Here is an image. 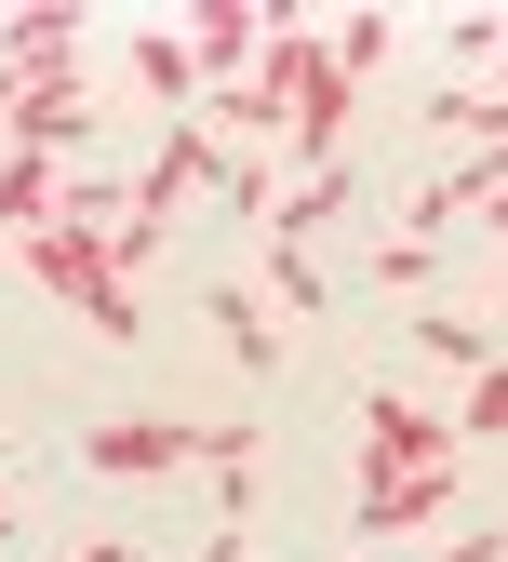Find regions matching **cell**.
I'll return each instance as SVG.
<instances>
[{
    "label": "cell",
    "instance_id": "52a82bcc",
    "mask_svg": "<svg viewBox=\"0 0 508 562\" xmlns=\"http://www.w3.org/2000/svg\"><path fill=\"white\" fill-rule=\"evenodd\" d=\"M402 335H415V362H455V375H495V335H482V322H455V308H415Z\"/></svg>",
    "mask_w": 508,
    "mask_h": 562
},
{
    "label": "cell",
    "instance_id": "7c38bea8",
    "mask_svg": "<svg viewBox=\"0 0 508 562\" xmlns=\"http://www.w3.org/2000/svg\"><path fill=\"white\" fill-rule=\"evenodd\" d=\"M375 54H388V14H348V27H335V67H348V81H361Z\"/></svg>",
    "mask_w": 508,
    "mask_h": 562
},
{
    "label": "cell",
    "instance_id": "5bb4252c",
    "mask_svg": "<svg viewBox=\"0 0 508 562\" xmlns=\"http://www.w3.org/2000/svg\"><path fill=\"white\" fill-rule=\"evenodd\" d=\"M81 562H148V549H134V536H94V549H81Z\"/></svg>",
    "mask_w": 508,
    "mask_h": 562
},
{
    "label": "cell",
    "instance_id": "3957f363",
    "mask_svg": "<svg viewBox=\"0 0 508 562\" xmlns=\"http://www.w3.org/2000/svg\"><path fill=\"white\" fill-rule=\"evenodd\" d=\"M402 469H455V429L415 415L402 389H375V402H361V482H402Z\"/></svg>",
    "mask_w": 508,
    "mask_h": 562
},
{
    "label": "cell",
    "instance_id": "9c48e42d",
    "mask_svg": "<svg viewBox=\"0 0 508 562\" xmlns=\"http://www.w3.org/2000/svg\"><path fill=\"white\" fill-rule=\"evenodd\" d=\"M268 255V295L281 308H335V281H321V255H281V241H255Z\"/></svg>",
    "mask_w": 508,
    "mask_h": 562
},
{
    "label": "cell",
    "instance_id": "2e32d148",
    "mask_svg": "<svg viewBox=\"0 0 508 562\" xmlns=\"http://www.w3.org/2000/svg\"><path fill=\"white\" fill-rule=\"evenodd\" d=\"M0 549H14V496H0Z\"/></svg>",
    "mask_w": 508,
    "mask_h": 562
},
{
    "label": "cell",
    "instance_id": "6da1fadb",
    "mask_svg": "<svg viewBox=\"0 0 508 562\" xmlns=\"http://www.w3.org/2000/svg\"><path fill=\"white\" fill-rule=\"evenodd\" d=\"M27 281H54V295L81 308L94 335H134V281H121V255H108V241H81V228H41V241H27Z\"/></svg>",
    "mask_w": 508,
    "mask_h": 562
},
{
    "label": "cell",
    "instance_id": "8fae6325",
    "mask_svg": "<svg viewBox=\"0 0 508 562\" xmlns=\"http://www.w3.org/2000/svg\"><path fill=\"white\" fill-rule=\"evenodd\" d=\"M375 281H388V295H428V281H442V255H428V241H388Z\"/></svg>",
    "mask_w": 508,
    "mask_h": 562
},
{
    "label": "cell",
    "instance_id": "5b68a950",
    "mask_svg": "<svg viewBox=\"0 0 508 562\" xmlns=\"http://www.w3.org/2000/svg\"><path fill=\"white\" fill-rule=\"evenodd\" d=\"M428 509H455V469H402V482H348V536H415Z\"/></svg>",
    "mask_w": 508,
    "mask_h": 562
},
{
    "label": "cell",
    "instance_id": "7a4b0ae2",
    "mask_svg": "<svg viewBox=\"0 0 508 562\" xmlns=\"http://www.w3.org/2000/svg\"><path fill=\"white\" fill-rule=\"evenodd\" d=\"M0 121H14V148H81V134H94V94L81 81H67V67H0Z\"/></svg>",
    "mask_w": 508,
    "mask_h": 562
},
{
    "label": "cell",
    "instance_id": "9a60e30c",
    "mask_svg": "<svg viewBox=\"0 0 508 562\" xmlns=\"http://www.w3.org/2000/svg\"><path fill=\"white\" fill-rule=\"evenodd\" d=\"M455 562H508V536H455Z\"/></svg>",
    "mask_w": 508,
    "mask_h": 562
},
{
    "label": "cell",
    "instance_id": "8992f818",
    "mask_svg": "<svg viewBox=\"0 0 508 562\" xmlns=\"http://www.w3.org/2000/svg\"><path fill=\"white\" fill-rule=\"evenodd\" d=\"M41 228H67V161L0 148V241H41Z\"/></svg>",
    "mask_w": 508,
    "mask_h": 562
},
{
    "label": "cell",
    "instance_id": "30bf717a",
    "mask_svg": "<svg viewBox=\"0 0 508 562\" xmlns=\"http://www.w3.org/2000/svg\"><path fill=\"white\" fill-rule=\"evenodd\" d=\"M214 335H228L241 362H268V348H281V335H268V308H241V281H228V295H214Z\"/></svg>",
    "mask_w": 508,
    "mask_h": 562
},
{
    "label": "cell",
    "instance_id": "4fadbf2b",
    "mask_svg": "<svg viewBox=\"0 0 508 562\" xmlns=\"http://www.w3.org/2000/svg\"><path fill=\"white\" fill-rule=\"evenodd\" d=\"M455 429H508V362H495V375H469V415H455Z\"/></svg>",
    "mask_w": 508,
    "mask_h": 562
},
{
    "label": "cell",
    "instance_id": "ba28073f",
    "mask_svg": "<svg viewBox=\"0 0 508 562\" xmlns=\"http://www.w3.org/2000/svg\"><path fill=\"white\" fill-rule=\"evenodd\" d=\"M255 41H268V14H241V0H201V14H188V54L201 67H241Z\"/></svg>",
    "mask_w": 508,
    "mask_h": 562
},
{
    "label": "cell",
    "instance_id": "277c9868",
    "mask_svg": "<svg viewBox=\"0 0 508 562\" xmlns=\"http://www.w3.org/2000/svg\"><path fill=\"white\" fill-rule=\"evenodd\" d=\"M81 456L121 469V482H161V469L201 456V429H174V415H108V429H81Z\"/></svg>",
    "mask_w": 508,
    "mask_h": 562
}]
</instances>
